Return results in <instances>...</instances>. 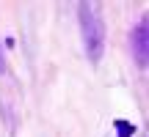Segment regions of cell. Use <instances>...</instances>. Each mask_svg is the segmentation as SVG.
<instances>
[{
  "instance_id": "obj_1",
  "label": "cell",
  "mask_w": 149,
  "mask_h": 137,
  "mask_svg": "<svg viewBox=\"0 0 149 137\" xmlns=\"http://www.w3.org/2000/svg\"><path fill=\"white\" fill-rule=\"evenodd\" d=\"M80 27H83L86 52L97 63L102 58V49H105V25H102L100 8L94 3H80Z\"/></svg>"
},
{
  "instance_id": "obj_2",
  "label": "cell",
  "mask_w": 149,
  "mask_h": 137,
  "mask_svg": "<svg viewBox=\"0 0 149 137\" xmlns=\"http://www.w3.org/2000/svg\"><path fill=\"white\" fill-rule=\"evenodd\" d=\"M135 41H133V47H135V58H138V63L141 66H146V22H138V27H135Z\"/></svg>"
},
{
  "instance_id": "obj_3",
  "label": "cell",
  "mask_w": 149,
  "mask_h": 137,
  "mask_svg": "<svg viewBox=\"0 0 149 137\" xmlns=\"http://www.w3.org/2000/svg\"><path fill=\"white\" fill-rule=\"evenodd\" d=\"M116 129H119V137H130V134L135 132V126L127 123V121H116Z\"/></svg>"
}]
</instances>
